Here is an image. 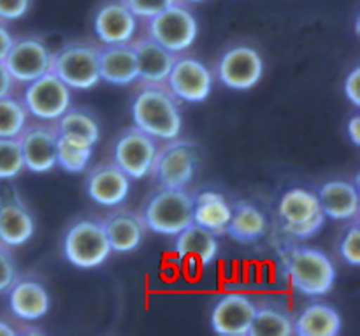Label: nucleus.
<instances>
[{"mask_svg": "<svg viewBox=\"0 0 360 336\" xmlns=\"http://www.w3.org/2000/svg\"><path fill=\"white\" fill-rule=\"evenodd\" d=\"M185 2H188V4H199V2H204V0H185Z\"/></svg>", "mask_w": 360, "mask_h": 336, "instance_id": "42", "label": "nucleus"}, {"mask_svg": "<svg viewBox=\"0 0 360 336\" xmlns=\"http://www.w3.org/2000/svg\"><path fill=\"white\" fill-rule=\"evenodd\" d=\"M157 154V139L136 125L123 130L112 143V161L130 180H143L151 175Z\"/></svg>", "mask_w": 360, "mask_h": 336, "instance_id": "9", "label": "nucleus"}, {"mask_svg": "<svg viewBox=\"0 0 360 336\" xmlns=\"http://www.w3.org/2000/svg\"><path fill=\"white\" fill-rule=\"evenodd\" d=\"M70 88L51 70L27 83L23 92V104L28 115L42 122H56L70 108Z\"/></svg>", "mask_w": 360, "mask_h": 336, "instance_id": "10", "label": "nucleus"}, {"mask_svg": "<svg viewBox=\"0 0 360 336\" xmlns=\"http://www.w3.org/2000/svg\"><path fill=\"white\" fill-rule=\"evenodd\" d=\"M32 0H0V21H16L27 16Z\"/></svg>", "mask_w": 360, "mask_h": 336, "instance_id": "36", "label": "nucleus"}, {"mask_svg": "<svg viewBox=\"0 0 360 336\" xmlns=\"http://www.w3.org/2000/svg\"><path fill=\"white\" fill-rule=\"evenodd\" d=\"M267 232V218L264 211L248 201H238L232 206L231 220L225 235L241 245L255 243L262 239Z\"/></svg>", "mask_w": 360, "mask_h": 336, "instance_id": "26", "label": "nucleus"}, {"mask_svg": "<svg viewBox=\"0 0 360 336\" xmlns=\"http://www.w3.org/2000/svg\"><path fill=\"white\" fill-rule=\"evenodd\" d=\"M338 252L347 264L354 268L360 266V225L357 218L352 220V224L341 235Z\"/></svg>", "mask_w": 360, "mask_h": 336, "instance_id": "33", "label": "nucleus"}, {"mask_svg": "<svg viewBox=\"0 0 360 336\" xmlns=\"http://www.w3.org/2000/svg\"><path fill=\"white\" fill-rule=\"evenodd\" d=\"M283 266L292 287L308 298H322L334 289L336 266L326 252L313 247H292L283 254Z\"/></svg>", "mask_w": 360, "mask_h": 336, "instance_id": "2", "label": "nucleus"}, {"mask_svg": "<svg viewBox=\"0 0 360 336\" xmlns=\"http://www.w3.org/2000/svg\"><path fill=\"white\" fill-rule=\"evenodd\" d=\"M94 30L102 44L132 42L137 30V18L123 0H109L95 13Z\"/></svg>", "mask_w": 360, "mask_h": 336, "instance_id": "18", "label": "nucleus"}, {"mask_svg": "<svg viewBox=\"0 0 360 336\" xmlns=\"http://www.w3.org/2000/svg\"><path fill=\"white\" fill-rule=\"evenodd\" d=\"M193 199L186 189L160 187L143 208L144 225L148 231L164 236H176L192 224Z\"/></svg>", "mask_w": 360, "mask_h": 336, "instance_id": "4", "label": "nucleus"}, {"mask_svg": "<svg viewBox=\"0 0 360 336\" xmlns=\"http://www.w3.org/2000/svg\"><path fill=\"white\" fill-rule=\"evenodd\" d=\"M7 303L14 317L27 323H35L49 313L51 296L46 285L35 278H16L7 289Z\"/></svg>", "mask_w": 360, "mask_h": 336, "instance_id": "19", "label": "nucleus"}, {"mask_svg": "<svg viewBox=\"0 0 360 336\" xmlns=\"http://www.w3.org/2000/svg\"><path fill=\"white\" fill-rule=\"evenodd\" d=\"M199 35V23L181 2L167 7L148 20V37L174 55L186 51Z\"/></svg>", "mask_w": 360, "mask_h": 336, "instance_id": "7", "label": "nucleus"}, {"mask_svg": "<svg viewBox=\"0 0 360 336\" xmlns=\"http://www.w3.org/2000/svg\"><path fill=\"white\" fill-rule=\"evenodd\" d=\"M98 53V74L101 81L116 87L136 83L139 77L137 56L132 42L123 44H104Z\"/></svg>", "mask_w": 360, "mask_h": 336, "instance_id": "20", "label": "nucleus"}, {"mask_svg": "<svg viewBox=\"0 0 360 336\" xmlns=\"http://www.w3.org/2000/svg\"><path fill=\"white\" fill-rule=\"evenodd\" d=\"M51 56L53 53L49 51L44 39L37 35H28V37L14 39V44L11 46L9 53L2 62L6 63L14 81L27 85L41 77L42 74L49 73Z\"/></svg>", "mask_w": 360, "mask_h": 336, "instance_id": "12", "label": "nucleus"}, {"mask_svg": "<svg viewBox=\"0 0 360 336\" xmlns=\"http://www.w3.org/2000/svg\"><path fill=\"white\" fill-rule=\"evenodd\" d=\"M25 169L35 175L51 173L56 168V129L49 125H27L18 136Z\"/></svg>", "mask_w": 360, "mask_h": 336, "instance_id": "16", "label": "nucleus"}, {"mask_svg": "<svg viewBox=\"0 0 360 336\" xmlns=\"http://www.w3.org/2000/svg\"><path fill=\"white\" fill-rule=\"evenodd\" d=\"M63 257L79 270H94L111 257V245L101 218L81 217L67 228L62 242Z\"/></svg>", "mask_w": 360, "mask_h": 336, "instance_id": "3", "label": "nucleus"}, {"mask_svg": "<svg viewBox=\"0 0 360 336\" xmlns=\"http://www.w3.org/2000/svg\"><path fill=\"white\" fill-rule=\"evenodd\" d=\"M199 171V151L188 141L171 139L158 150L151 175L160 187L186 189Z\"/></svg>", "mask_w": 360, "mask_h": 336, "instance_id": "8", "label": "nucleus"}, {"mask_svg": "<svg viewBox=\"0 0 360 336\" xmlns=\"http://www.w3.org/2000/svg\"><path fill=\"white\" fill-rule=\"evenodd\" d=\"M34 232V215L16 190L11 187L0 190V245L7 249L21 247L30 242Z\"/></svg>", "mask_w": 360, "mask_h": 336, "instance_id": "15", "label": "nucleus"}, {"mask_svg": "<svg viewBox=\"0 0 360 336\" xmlns=\"http://www.w3.org/2000/svg\"><path fill=\"white\" fill-rule=\"evenodd\" d=\"M278 215L283 231L295 239L313 238L326 224L319 196L304 187H294L281 196Z\"/></svg>", "mask_w": 360, "mask_h": 336, "instance_id": "5", "label": "nucleus"}, {"mask_svg": "<svg viewBox=\"0 0 360 336\" xmlns=\"http://www.w3.org/2000/svg\"><path fill=\"white\" fill-rule=\"evenodd\" d=\"M14 335H18V333L13 330V326H9L7 323L0 321V336H14Z\"/></svg>", "mask_w": 360, "mask_h": 336, "instance_id": "41", "label": "nucleus"}, {"mask_svg": "<svg viewBox=\"0 0 360 336\" xmlns=\"http://www.w3.org/2000/svg\"><path fill=\"white\" fill-rule=\"evenodd\" d=\"M18 278V268L7 247L0 245V294L7 292V289Z\"/></svg>", "mask_w": 360, "mask_h": 336, "instance_id": "35", "label": "nucleus"}, {"mask_svg": "<svg viewBox=\"0 0 360 336\" xmlns=\"http://www.w3.org/2000/svg\"><path fill=\"white\" fill-rule=\"evenodd\" d=\"M345 95H347L348 101L355 106V108H360V67L355 66L354 69L350 70V74L345 80Z\"/></svg>", "mask_w": 360, "mask_h": 336, "instance_id": "37", "label": "nucleus"}, {"mask_svg": "<svg viewBox=\"0 0 360 336\" xmlns=\"http://www.w3.org/2000/svg\"><path fill=\"white\" fill-rule=\"evenodd\" d=\"M102 222L111 250L118 254H129L139 249L148 231L143 217L130 210H116Z\"/></svg>", "mask_w": 360, "mask_h": 336, "instance_id": "22", "label": "nucleus"}, {"mask_svg": "<svg viewBox=\"0 0 360 336\" xmlns=\"http://www.w3.org/2000/svg\"><path fill=\"white\" fill-rule=\"evenodd\" d=\"M167 88L178 101L199 104L211 95L213 74L206 63L192 56H176L172 69L167 76Z\"/></svg>", "mask_w": 360, "mask_h": 336, "instance_id": "13", "label": "nucleus"}, {"mask_svg": "<svg viewBox=\"0 0 360 336\" xmlns=\"http://www.w3.org/2000/svg\"><path fill=\"white\" fill-rule=\"evenodd\" d=\"M294 335V319L290 313L274 303L257 305L255 317L248 336H292Z\"/></svg>", "mask_w": 360, "mask_h": 336, "instance_id": "29", "label": "nucleus"}, {"mask_svg": "<svg viewBox=\"0 0 360 336\" xmlns=\"http://www.w3.org/2000/svg\"><path fill=\"white\" fill-rule=\"evenodd\" d=\"M134 125L155 139L171 141L183 129L179 101L162 85H144L130 106Z\"/></svg>", "mask_w": 360, "mask_h": 336, "instance_id": "1", "label": "nucleus"}, {"mask_svg": "<svg viewBox=\"0 0 360 336\" xmlns=\"http://www.w3.org/2000/svg\"><path fill=\"white\" fill-rule=\"evenodd\" d=\"M319 201L326 218L352 222L360 210L359 187L348 180H330L319 189Z\"/></svg>", "mask_w": 360, "mask_h": 336, "instance_id": "21", "label": "nucleus"}, {"mask_svg": "<svg viewBox=\"0 0 360 336\" xmlns=\"http://www.w3.org/2000/svg\"><path fill=\"white\" fill-rule=\"evenodd\" d=\"M14 44V37L11 35L9 28L0 21V60L6 58V55L9 53L11 46Z\"/></svg>", "mask_w": 360, "mask_h": 336, "instance_id": "40", "label": "nucleus"}, {"mask_svg": "<svg viewBox=\"0 0 360 336\" xmlns=\"http://www.w3.org/2000/svg\"><path fill=\"white\" fill-rule=\"evenodd\" d=\"M94 147L70 141L56 134V166L70 175H79L86 171L91 157H94Z\"/></svg>", "mask_w": 360, "mask_h": 336, "instance_id": "30", "label": "nucleus"}, {"mask_svg": "<svg viewBox=\"0 0 360 336\" xmlns=\"http://www.w3.org/2000/svg\"><path fill=\"white\" fill-rule=\"evenodd\" d=\"M25 171L18 137H0V180H13Z\"/></svg>", "mask_w": 360, "mask_h": 336, "instance_id": "32", "label": "nucleus"}, {"mask_svg": "<svg viewBox=\"0 0 360 336\" xmlns=\"http://www.w3.org/2000/svg\"><path fill=\"white\" fill-rule=\"evenodd\" d=\"M132 46L137 56V70H139L137 81L144 85H164L178 55L165 49L151 37L139 39L137 42H132Z\"/></svg>", "mask_w": 360, "mask_h": 336, "instance_id": "23", "label": "nucleus"}, {"mask_svg": "<svg viewBox=\"0 0 360 336\" xmlns=\"http://www.w3.org/2000/svg\"><path fill=\"white\" fill-rule=\"evenodd\" d=\"M347 134L354 147H360V115L355 113L347 123Z\"/></svg>", "mask_w": 360, "mask_h": 336, "instance_id": "39", "label": "nucleus"}, {"mask_svg": "<svg viewBox=\"0 0 360 336\" xmlns=\"http://www.w3.org/2000/svg\"><path fill=\"white\" fill-rule=\"evenodd\" d=\"M192 220L199 228L213 232L214 236H221L227 231V224L232 215V204L227 197L218 190H200L192 196Z\"/></svg>", "mask_w": 360, "mask_h": 336, "instance_id": "24", "label": "nucleus"}, {"mask_svg": "<svg viewBox=\"0 0 360 336\" xmlns=\"http://www.w3.org/2000/svg\"><path fill=\"white\" fill-rule=\"evenodd\" d=\"M130 182L132 180L129 178V175H125L115 162L98 164L88 171L84 190L86 196L98 206L115 208L125 203L129 197Z\"/></svg>", "mask_w": 360, "mask_h": 336, "instance_id": "17", "label": "nucleus"}, {"mask_svg": "<svg viewBox=\"0 0 360 336\" xmlns=\"http://www.w3.org/2000/svg\"><path fill=\"white\" fill-rule=\"evenodd\" d=\"M217 74L220 83L231 90H252L264 76L262 55L252 46H234L221 55Z\"/></svg>", "mask_w": 360, "mask_h": 336, "instance_id": "11", "label": "nucleus"}, {"mask_svg": "<svg viewBox=\"0 0 360 336\" xmlns=\"http://www.w3.org/2000/svg\"><path fill=\"white\" fill-rule=\"evenodd\" d=\"M27 118L28 111L23 102L11 95L0 99V137L20 136L27 127Z\"/></svg>", "mask_w": 360, "mask_h": 336, "instance_id": "31", "label": "nucleus"}, {"mask_svg": "<svg viewBox=\"0 0 360 336\" xmlns=\"http://www.w3.org/2000/svg\"><path fill=\"white\" fill-rule=\"evenodd\" d=\"M174 238V254L178 259L193 261L200 266H207L218 257V236L193 222L179 231Z\"/></svg>", "mask_w": 360, "mask_h": 336, "instance_id": "25", "label": "nucleus"}, {"mask_svg": "<svg viewBox=\"0 0 360 336\" xmlns=\"http://www.w3.org/2000/svg\"><path fill=\"white\" fill-rule=\"evenodd\" d=\"M257 303L243 292H227L211 309V328L220 336H248Z\"/></svg>", "mask_w": 360, "mask_h": 336, "instance_id": "14", "label": "nucleus"}, {"mask_svg": "<svg viewBox=\"0 0 360 336\" xmlns=\"http://www.w3.org/2000/svg\"><path fill=\"white\" fill-rule=\"evenodd\" d=\"M13 87H14L13 76H11L9 70H7L6 63L0 60V99L13 94Z\"/></svg>", "mask_w": 360, "mask_h": 336, "instance_id": "38", "label": "nucleus"}, {"mask_svg": "<svg viewBox=\"0 0 360 336\" xmlns=\"http://www.w3.org/2000/svg\"><path fill=\"white\" fill-rule=\"evenodd\" d=\"M341 330L340 312L327 303H311L294 319V335L297 336H338Z\"/></svg>", "mask_w": 360, "mask_h": 336, "instance_id": "27", "label": "nucleus"}, {"mask_svg": "<svg viewBox=\"0 0 360 336\" xmlns=\"http://www.w3.org/2000/svg\"><path fill=\"white\" fill-rule=\"evenodd\" d=\"M129 6V9L136 14V18L150 20L155 14L162 13L167 7L181 2V0H123Z\"/></svg>", "mask_w": 360, "mask_h": 336, "instance_id": "34", "label": "nucleus"}, {"mask_svg": "<svg viewBox=\"0 0 360 336\" xmlns=\"http://www.w3.org/2000/svg\"><path fill=\"white\" fill-rule=\"evenodd\" d=\"M56 134L70 141L94 147L101 141V123L84 108H69L56 120Z\"/></svg>", "mask_w": 360, "mask_h": 336, "instance_id": "28", "label": "nucleus"}, {"mask_svg": "<svg viewBox=\"0 0 360 336\" xmlns=\"http://www.w3.org/2000/svg\"><path fill=\"white\" fill-rule=\"evenodd\" d=\"M49 70L70 90H91L101 83L97 48L83 42H69L53 53Z\"/></svg>", "mask_w": 360, "mask_h": 336, "instance_id": "6", "label": "nucleus"}]
</instances>
